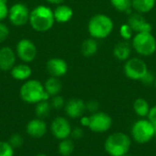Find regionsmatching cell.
<instances>
[{"label": "cell", "mask_w": 156, "mask_h": 156, "mask_svg": "<svg viewBox=\"0 0 156 156\" xmlns=\"http://www.w3.org/2000/svg\"><path fill=\"white\" fill-rule=\"evenodd\" d=\"M55 23L53 10L43 5H39L30 11L29 24L37 32H47L50 30Z\"/></svg>", "instance_id": "obj_1"}, {"label": "cell", "mask_w": 156, "mask_h": 156, "mask_svg": "<svg viewBox=\"0 0 156 156\" xmlns=\"http://www.w3.org/2000/svg\"><path fill=\"white\" fill-rule=\"evenodd\" d=\"M20 98L29 104H37L41 101H49L50 96L46 92L44 84L37 80H27L20 88Z\"/></svg>", "instance_id": "obj_2"}, {"label": "cell", "mask_w": 156, "mask_h": 156, "mask_svg": "<svg viewBox=\"0 0 156 156\" xmlns=\"http://www.w3.org/2000/svg\"><path fill=\"white\" fill-rule=\"evenodd\" d=\"M114 27L112 19L104 14L94 15L88 23V31L95 39L106 38L111 35Z\"/></svg>", "instance_id": "obj_3"}, {"label": "cell", "mask_w": 156, "mask_h": 156, "mask_svg": "<svg viewBox=\"0 0 156 156\" xmlns=\"http://www.w3.org/2000/svg\"><path fill=\"white\" fill-rule=\"evenodd\" d=\"M132 141L124 133H114L107 137L104 142V149L111 156H123L129 153Z\"/></svg>", "instance_id": "obj_4"}, {"label": "cell", "mask_w": 156, "mask_h": 156, "mask_svg": "<svg viewBox=\"0 0 156 156\" xmlns=\"http://www.w3.org/2000/svg\"><path fill=\"white\" fill-rule=\"evenodd\" d=\"M132 45L134 50L144 57L151 56L156 51V39L152 32L136 33Z\"/></svg>", "instance_id": "obj_5"}, {"label": "cell", "mask_w": 156, "mask_h": 156, "mask_svg": "<svg viewBox=\"0 0 156 156\" xmlns=\"http://www.w3.org/2000/svg\"><path fill=\"white\" fill-rule=\"evenodd\" d=\"M132 137L140 144H145L154 138V126L148 119H140L132 127Z\"/></svg>", "instance_id": "obj_6"}, {"label": "cell", "mask_w": 156, "mask_h": 156, "mask_svg": "<svg viewBox=\"0 0 156 156\" xmlns=\"http://www.w3.org/2000/svg\"><path fill=\"white\" fill-rule=\"evenodd\" d=\"M148 70L146 63L139 58L127 59L123 67L125 76L133 80H141Z\"/></svg>", "instance_id": "obj_7"}, {"label": "cell", "mask_w": 156, "mask_h": 156, "mask_svg": "<svg viewBox=\"0 0 156 156\" xmlns=\"http://www.w3.org/2000/svg\"><path fill=\"white\" fill-rule=\"evenodd\" d=\"M29 16L30 11L28 7L22 3H16L9 7L7 17L11 24L16 27H21L29 22Z\"/></svg>", "instance_id": "obj_8"}, {"label": "cell", "mask_w": 156, "mask_h": 156, "mask_svg": "<svg viewBox=\"0 0 156 156\" xmlns=\"http://www.w3.org/2000/svg\"><path fill=\"white\" fill-rule=\"evenodd\" d=\"M112 125V117L102 112H98L90 116L89 129L93 133H102L111 129Z\"/></svg>", "instance_id": "obj_9"}, {"label": "cell", "mask_w": 156, "mask_h": 156, "mask_svg": "<svg viewBox=\"0 0 156 156\" xmlns=\"http://www.w3.org/2000/svg\"><path fill=\"white\" fill-rule=\"evenodd\" d=\"M16 56L25 63H30L32 62L37 53V49L34 42L27 38L20 39L16 48Z\"/></svg>", "instance_id": "obj_10"}, {"label": "cell", "mask_w": 156, "mask_h": 156, "mask_svg": "<svg viewBox=\"0 0 156 156\" xmlns=\"http://www.w3.org/2000/svg\"><path fill=\"white\" fill-rule=\"evenodd\" d=\"M50 129L53 136L59 141L69 138L72 131L70 122L68 121V119L61 116L56 117L52 121Z\"/></svg>", "instance_id": "obj_11"}, {"label": "cell", "mask_w": 156, "mask_h": 156, "mask_svg": "<svg viewBox=\"0 0 156 156\" xmlns=\"http://www.w3.org/2000/svg\"><path fill=\"white\" fill-rule=\"evenodd\" d=\"M46 69L51 77L60 78L67 74L69 66L67 62L60 58H52L47 61Z\"/></svg>", "instance_id": "obj_12"}, {"label": "cell", "mask_w": 156, "mask_h": 156, "mask_svg": "<svg viewBox=\"0 0 156 156\" xmlns=\"http://www.w3.org/2000/svg\"><path fill=\"white\" fill-rule=\"evenodd\" d=\"M66 114L71 119H77L83 116L86 112V103L79 98H72L69 100L64 107Z\"/></svg>", "instance_id": "obj_13"}, {"label": "cell", "mask_w": 156, "mask_h": 156, "mask_svg": "<svg viewBox=\"0 0 156 156\" xmlns=\"http://www.w3.org/2000/svg\"><path fill=\"white\" fill-rule=\"evenodd\" d=\"M48 131L47 123L40 118L30 120L26 126V133L32 138H42Z\"/></svg>", "instance_id": "obj_14"}, {"label": "cell", "mask_w": 156, "mask_h": 156, "mask_svg": "<svg viewBox=\"0 0 156 156\" xmlns=\"http://www.w3.org/2000/svg\"><path fill=\"white\" fill-rule=\"evenodd\" d=\"M127 24L131 27L133 32L141 33V32H151L152 26L147 20L142 16L140 13H133L131 14Z\"/></svg>", "instance_id": "obj_15"}, {"label": "cell", "mask_w": 156, "mask_h": 156, "mask_svg": "<svg viewBox=\"0 0 156 156\" xmlns=\"http://www.w3.org/2000/svg\"><path fill=\"white\" fill-rule=\"evenodd\" d=\"M16 54L9 47L0 48V69L3 71L11 70L16 64Z\"/></svg>", "instance_id": "obj_16"}, {"label": "cell", "mask_w": 156, "mask_h": 156, "mask_svg": "<svg viewBox=\"0 0 156 156\" xmlns=\"http://www.w3.org/2000/svg\"><path fill=\"white\" fill-rule=\"evenodd\" d=\"M53 13H54L55 21L58 23H61V24L69 22L73 16V10L71 9V7L67 5H62V4L58 5L55 8Z\"/></svg>", "instance_id": "obj_17"}, {"label": "cell", "mask_w": 156, "mask_h": 156, "mask_svg": "<svg viewBox=\"0 0 156 156\" xmlns=\"http://www.w3.org/2000/svg\"><path fill=\"white\" fill-rule=\"evenodd\" d=\"M10 74L16 80H27L32 74V69L27 63H22L15 65L10 70Z\"/></svg>", "instance_id": "obj_18"}, {"label": "cell", "mask_w": 156, "mask_h": 156, "mask_svg": "<svg viewBox=\"0 0 156 156\" xmlns=\"http://www.w3.org/2000/svg\"><path fill=\"white\" fill-rule=\"evenodd\" d=\"M132 52V48L126 41L119 42L115 45L113 48V55L114 57L121 61H126L129 59L130 55Z\"/></svg>", "instance_id": "obj_19"}, {"label": "cell", "mask_w": 156, "mask_h": 156, "mask_svg": "<svg viewBox=\"0 0 156 156\" xmlns=\"http://www.w3.org/2000/svg\"><path fill=\"white\" fill-rule=\"evenodd\" d=\"M44 88H45L46 92L50 97H53V96L59 94V92L62 90V83L58 78L50 77L44 83Z\"/></svg>", "instance_id": "obj_20"}, {"label": "cell", "mask_w": 156, "mask_h": 156, "mask_svg": "<svg viewBox=\"0 0 156 156\" xmlns=\"http://www.w3.org/2000/svg\"><path fill=\"white\" fill-rule=\"evenodd\" d=\"M98 48H99V45H98L97 39L90 37L82 42L81 47H80V51L84 57L89 58V57H92L93 55H95L98 51Z\"/></svg>", "instance_id": "obj_21"}, {"label": "cell", "mask_w": 156, "mask_h": 156, "mask_svg": "<svg viewBox=\"0 0 156 156\" xmlns=\"http://www.w3.org/2000/svg\"><path fill=\"white\" fill-rule=\"evenodd\" d=\"M156 0H133V8L140 14L148 13L154 9Z\"/></svg>", "instance_id": "obj_22"}, {"label": "cell", "mask_w": 156, "mask_h": 156, "mask_svg": "<svg viewBox=\"0 0 156 156\" xmlns=\"http://www.w3.org/2000/svg\"><path fill=\"white\" fill-rule=\"evenodd\" d=\"M150 104L144 98H138L133 102V110L139 117H147L150 112Z\"/></svg>", "instance_id": "obj_23"}, {"label": "cell", "mask_w": 156, "mask_h": 156, "mask_svg": "<svg viewBox=\"0 0 156 156\" xmlns=\"http://www.w3.org/2000/svg\"><path fill=\"white\" fill-rule=\"evenodd\" d=\"M74 143L69 138L61 140L58 145V154L61 156H70L74 152Z\"/></svg>", "instance_id": "obj_24"}, {"label": "cell", "mask_w": 156, "mask_h": 156, "mask_svg": "<svg viewBox=\"0 0 156 156\" xmlns=\"http://www.w3.org/2000/svg\"><path fill=\"white\" fill-rule=\"evenodd\" d=\"M51 104L48 101H41L36 104L35 112L37 118L44 119L48 116L50 110H51Z\"/></svg>", "instance_id": "obj_25"}, {"label": "cell", "mask_w": 156, "mask_h": 156, "mask_svg": "<svg viewBox=\"0 0 156 156\" xmlns=\"http://www.w3.org/2000/svg\"><path fill=\"white\" fill-rule=\"evenodd\" d=\"M111 3L112 6L120 12L131 13L133 8V0H111Z\"/></svg>", "instance_id": "obj_26"}, {"label": "cell", "mask_w": 156, "mask_h": 156, "mask_svg": "<svg viewBox=\"0 0 156 156\" xmlns=\"http://www.w3.org/2000/svg\"><path fill=\"white\" fill-rule=\"evenodd\" d=\"M15 148L5 141H0V156H14Z\"/></svg>", "instance_id": "obj_27"}, {"label": "cell", "mask_w": 156, "mask_h": 156, "mask_svg": "<svg viewBox=\"0 0 156 156\" xmlns=\"http://www.w3.org/2000/svg\"><path fill=\"white\" fill-rule=\"evenodd\" d=\"M50 104H51V107L55 110H60L62 108L65 107V104H66V101L64 100V98L60 95H56V96H53L51 98V101H50Z\"/></svg>", "instance_id": "obj_28"}, {"label": "cell", "mask_w": 156, "mask_h": 156, "mask_svg": "<svg viewBox=\"0 0 156 156\" xmlns=\"http://www.w3.org/2000/svg\"><path fill=\"white\" fill-rule=\"evenodd\" d=\"M8 143L14 147V148H19L24 144V139L19 133H13L8 140Z\"/></svg>", "instance_id": "obj_29"}, {"label": "cell", "mask_w": 156, "mask_h": 156, "mask_svg": "<svg viewBox=\"0 0 156 156\" xmlns=\"http://www.w3.org/2000/svg\"><path fill=\"white\" fill-rule=\"evenodd\" d=\"M120 34H121V36L123 37V39L128 40V39H130V38L133 37V29L131 28V27H130L128 24H124V25H122V26L121 27Z\"/></svg>", "instance_id": "obj_30"}, {"label": "cell", "mask_w": 156, "mask_h": 156, "mask_svg": "<svg viewBox=\"0 0 156 156\" xmlns=\"http://www.w3.org/2000/svg\"><path fill=\"white\" fill-rule=\"evenodd\" d=\"M99 108H100V103L97 101L91 100V101H89L86 103V111L90 112L91 114L98 112H99Z\"/></svg>", "instance_id": "obj_31"}, {"label": "cell", "mask_w": 156, "mask_h": 156, "mask_svg": "<svg viewBox=\"0 0 156 156\" xmlns=\"http://www.w3.org/2000/svg\"><path fill=\"white\" fill-rule=\"evenodd\" d=\"M155 75L154 74V72L148 70L147 73L144 76V78L141 80V81L144 84V85H151V84H154V81H155Z\"/></svg>", "instance_id": "obj_32"}, {"label": "cell", "mask_w": 156, "mask_h": 156, "mask_svg": "<svg viewBox=\"0 0 156 156\" xmlns=\"http://www.w3.org/2000/svg\"><path fill=\"white\" fill-rule=\"evenodd\" d=\"M9 36V29L8 27L0 22V44L3 43L5 40H6V38Z\"/></svg>", "instance_id": "obj_33"}, {"label": "cell", "mask_w": 156, "mask_h": 156, "mask_svg": "<svg viewBox=\"0 0 156 156\" xmlns=\"http://www.w3.org/2000/svg\"><path fill=\"white\" fill-rule=\"evenodd\" d=\"M8 10L6 2H1L0 1V22L5 20L8 16Z\"/></svg>", "instance_id": "obj_34"}, {"label": "cell", "mask_w": 156, "mask_h": 156, "mask_svg": "<svg viewBox=\"0 0 156 156\" xmlns=\"http://www.w3.org/2000/svg\"><path fill=\"white\" fill-rule=\"evenodd\" d=\"M70 136H71L73 139H75V140H80V139L83 138V136H84V131H83V129L80 128V127L72 128Z\"/></svg>", "instance_id": "obj_35"}, {"label": "cell", "mask_w": 156, "mask_h": 156, "mask_svg": "<svg viewBox=\"0 0 156 156\" xmlns=\"http://www.w3.org/2000/svg\"><path fill=\"white\" fill-rule=\"evenodd\" d=\"M147 117H148V120L154 124V126H156V105L150 109V112Z\"/></svg>", "instance_id": "obj_36"}, {"label": "cell", "mask_w": 156, "mask_h": 156, "mask_svg": "<svg viewBox=\"0 0 156 156\" xmlns=\"http://www.w3.org/2000/svg\"><path fill=\"white\" fill-rule=\"evenodd\" d=\"M80 124L83 127H89L90 116H82V117H80Z\"/></svg>", "instance_id": "obj_37"}, {"label": "cell", "mask_w": 156, "mask_h": 156, "mask_svg": "<svg viewBox=\"0 0 156 156\" xmlns=\"http://www.w3.org/2000/svg\"><path fill=\"white\" fill-rule=\"evenodd\" d=\"M48 3H50V4H53V5H61L65 0H47Z\"/></svg>", "instance_id": "obj_38"}, {"label": "cell", "mask_w": 156, "mask_h": 156, "mask_svg": "<svg viewBox=\"0 0 156 156\" xmlns=\"http://www.w3.org/2000/svg\"><path fill=\"white\" fill-rule=\"evenodd\" d=\"M36 156H48L47 154H37Z\"/></svg>", "instance_id": "obj_39"}, {"label": "cell", "mask_w": 156, "mask_h": 156, "mask_svg": "<svg viewBox=\"0 0 156 156\" xmlns=\"http://www.w3.org/2000/svg\"><path fill=\"white\" fill-rule=\"evenodd\" d=\"M123 156H133V155H132V154H130L128 153V154H124V155H123Z\"/></svg>", "instance_id": "obj_40"}, {"label": "cell", "mask_w": 156, "mask_h": 156, "mask_svg": "<svg viewBox=\"0 0 156 156\" xmlns=\"http://www.w3.org/2000/svg\"><path fill=\"white\" fill-rule=\"evenodd\" d=\"M154 137H156V126H154Z\"/></svg>", "instance_id": "obj_41"}, {"label": "cell", "mask_w": 156, "mask_h": 156, "mask_svg": "<svg viewBox=\"0 0 156 156\" xmlns=\"http://www.w3.org/2000/svg\"><path fill=\"white\" fill-rule=\"evenodd\" d=\"M1 2H7V0H0Z\"/></svg>", "instance_id": "obj_42"}, {"label": "cell", "mask_w": 156, "mask_h": 156, "mask_svg": "<svg viewBox=\"0 0 156 156\" xmlns=\"http://www.w3.org/2000/svg\"><path fill=\"white\" fill-rule=\"evenodd\" d=\"M154 86H155V88H156V79H155V81H154Z\"/></svg>", "instance_id": "obj_43"}]
</instances>
